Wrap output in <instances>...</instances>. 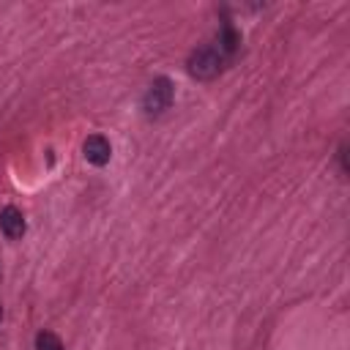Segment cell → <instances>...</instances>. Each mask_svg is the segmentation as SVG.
Masks as SVG:
<instances>
[{"label": "cell", "mask_w": 350, "mask_h": 350, "mask_svg": "<svg viewBox=\"0 0 350 350\" xmlns=\"http://www.w3.org/2000/svg\"><path fill=\"white\" fill-rule=\"evenodd\" d=\"M238 55H241V30L230 19H224L219 33L213 36V41L189 52L186 71H189V77L208 82V79H216L224 68H230L238 60Z\"/></svg>", "instance_id": "cell-1"}, {"label": "cell", "mask_w": 350, "mask_h": 350, "mask_svg": "<svg viewBox=\"0 0 350 350\" xmlns=\"http://www.w3.org/2000/svg\"><path fill=\"white\" fill-rule=\"evenodd\" d=\"M172 101H175V85H172V79L170 77H156L145 88V93L139 98V107H142V115L145 118H159V115H164L172 107Z\"/></svg>", "instance_id": "cell-2"}, {"label": "cell", "mask_w": 350, "mask_h": 350, "mask_svg": "<svg viewBox=\"0 0 350 350\" xmlns=\"http://www.w3.org/2000/svg\"><path fill=\"white\" fill-rule=\"evenodd\" d=\"M82 156L93 167H104L109 161V156H112V145H109V139L104 134H90L82 142Z\"/></svg>", "instance_id": "cell-3"}, {"label": "cell", "mask_w": 350, "mask_h": 350, "mask_svg": "<svg viewBox=\"0 0 350 350\" xmlns=\"http://www.w3.org/2000/svg\"><path fill=\"white\" fill-rule=\"evenodd\" d=\"M0 232H3L8 241H19V238L27 232L25 213H22L16 205H5V208L0 211Z\"/></svg>", "instance_id": "cell-4"}, {"label": "cell", "mask_w": 350, "mask_h": 350, "mask_svg": "<svg viewBox=\"0 0 350 350\" xmlns=\"http://www.w3.org/2000/svg\"><path fill=\"white\" fill-rule=\"evenodd\" d=\"M36 350H66V345L60 342L57 334H52V331H38V334H36Z\"/></svg>", "instance_id": "cell-5"}, {"label": "cell", "mask_w": 350, "mask_h": 350, "mask_svg": "<svg viewBox=\"0 0 350 350\" xmlns=\"http://www.w3.org/2000/svg\"><path fill=\"white\" fill-rule=\"evenodd\" d=\"M345 159H347V145L342 142L339 150H336V161H339V172H342V175H347V161H345Z\"/></svg>", "instance_id": "cell-6"}, {"label": "cell", "mask_w": 350, "mask_h": 350, "mask_svg": "<svg viewBox=\"0 0 350 350\" xmlns=\"http://www.w3.org/2000/svg\"><path fill=\"white\" fill-rule=\"evenodd\" d=\"M0 323H3V304H0Z\"/></svg>", "instance_id": "cell-7"}]
</instances>
